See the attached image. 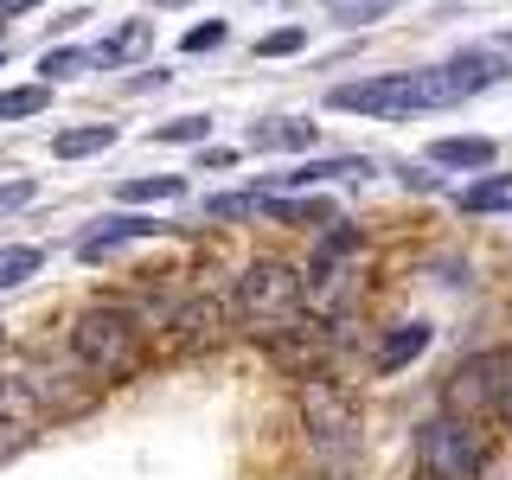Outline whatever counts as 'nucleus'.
Wrapping results in <instances>:
<instances>
[{"label": "nucleus", "instance_id": "f257e3e1", "mask_svg": "<svg viewBox=\"0 0 512 480\" xmlns=\"http://www.w3.org/2000/svg\"><path fill=\"white\" fill-rule=\"evenodd\" d=\"M333 109H346V116H416V109H448V103H468L461 84L448 77V64L436 71H384V77H359V84H340L327 90Z\"/></svg>", "mask_w": 512, "mask_h": 480}, {"label": "nucleus", "instance_id": "f03ea898", "mask_svg": "<svg viewBox=\"0 0 512 480\" xmlns=\"http://www.w3.org/2000/svg\"><path fill=\"white\" fill-rule=\"evenodd\" d=\"M71 352L90 365L96 378H128L141 365V327H135V314L128 308H84L77 314V327H71Z\"/></svg>", "mask_w": 512, "mask_h": 480}, {"label": "nucleus", "instance_id": "7ed1b4c3", "mask_svg": "<svg viewBox=\"0 0 512 480\" xmlns=\"http://www.w3.org/2000/svg\"><path fill=\"white\" fill-rule=\"evenodd\" d=\"M301 423H308V436L327 448V455H346V448H352V429H359V410H352V397L333 378L314 372L308 384H301Z\"/></svg>", "mask_w": 512, "mask_h": 480}, {"label": "nucleus", "instance_id": "20e7f679", "mask_svg": "<svg viewBox=\"0 0 512 480\" xmlns=\"http://www.w3.org/2000/svg\"><path fill=\"white\" fill-rule=\"evenodd\" d=\"M416 455H423L429 480H474L480 474V442L468 423H455V416H436V423H423V436H416Z\"/></svg>", "mask_w": 512, "mask_h": 480}, {"label": "nucleus", "instance_id": "39448f33", "mask_svg": "<svg viewBox=\"0 0 512 480\" xmlns=\"http://www.w3.org/2000/svg\"><path fill=\"white\" fill-rule=\"evenodd\" d=\"M500 372H506V352H480V359L455 365V378L442 384V410L455 416V423H468V416L493 410V404H500V391H506Z\"/></svg>", "mask_w": 512, "mask_h": 480}, {"label": "nucleus", "instance_id": "423d86ee", "mask_svg": "<svg viewBox=\"0 0 512 480\" xmlns=\"http://www.w3.org/2000/svg\"><path fill=\"white\" fill-rule=\"evenodd\" d=\"M237 308L250 320H288L301 308V276L288 263H250L237 282Z\"/></svg>", "mask_w": 512, "mask_h": 480}, {"label": "nucleus", "instance_id": "0eeeda50", "mask_svg": "<svg viewBox=\"0 0 512 480\" xmlns=\"http://www.w3.org/2000/svg\"><path fill=\"white\" fill-rule=\"evenodd\" d=\"M32 429H39V404H32L26 378H0V455H13Z\"/></svg>", "mask_w": 512, "mask_h": 480}, {"label": "nucleus", "instance_id": "6e6552de", "mask_svg": "<svg viewBox=\"0 0 512 480\" xmlns=\"http://www.w3.org/2000/svg\"><path fill=\"white\" fill-rule=\"evenodd\" d=\"M154 231H160L154 218H103L96 231L77 237V256H84V263H103V256H116L122 244H135V237H154Z\"/></svg>", "mask_w": 512, "mask_h": 480}, {"label": "nucleus", "instance_id": "1a4fd4ad", "mask_svg": "<svg viewBox=\"0 0 512 480\" xmlns=\"http://www.w3.org/2000/svg\"><path fill=\"white\" fill-rule=\"evenodd\" d=\"M372 160L359 154H333V160H301L295 173H282V186H320V180H365Z\"/></svg>", "mask_w": 512, "mask_h": 480}, {"label": "nucleus", "instance_id": "9d476101", "mask_svg": "<svg viewBox=\"0 0 512 480\" xmlns=\"http://www.w3.org/2000/svg\"><path fill=\"white\" fill-rule=\"evenodd\" d=\"M423 346H429V327H423V320H404V327H391V333L378 340V372H404V365H410Z\"/></svg>", "mask_w": 512, "mask_h": 480}, {"label": "nucleus", "instance_id": "9b49d317", "mask_svg": "<svg viewBox=\"0 0 512 480\" xmlns=\"http://www.w3.org/2000/svg\"><path fill=\"white\" fill-rule=\"evenodd\" d=\"M448 77L461 84V96H474V90H493L506 77V64L500 52H461V58H448Z\"/></svg>", "mask_w": 512, "mask_h": 480}, {"label": "nucleus", "instance_id": "f8f14e48", "mask_svg": "<svg viewBox=\"0 0 512 480\" xmlns=\"http://www.w3.org/2000/svg\"><path fill=\"white\" fill-rule=\"evenodd\" d=\"M429 160L436 167H493V141H480V135H442V141H429Z\"/></svg>", "mask_w": 512, "mask_h": 480}, {"label": "nucleus", "instance_id": "ddd939ff", "mask_svg": "<svg viewBox=\"0 0 512 480\" xmlns=\"http://www.w3.org/2000/svg\"><path fill=\"white\" fill-rule=\"evenodd\" d=\"M109 141H116V122H84V128H58L52 154L58 160H84V154H103Z\"/></svg>", "mask_w": 512, "mask_h": 480}, {"label": "nucleus", "instance_id": "4468645a", "mask_svg": "<svg viewBox=\"0 0 512 480\" xmlns=\"http://www.w3.org/2000/svg\"><path fill=\"white\" fill-rule=\"evenodd\" d=\"M148 45H154V26L148 20H122L103 39V64H135V58H148Z\"/></svg>", "mask_w": 512, "mask_h": 480}, {"label": "nucleus", "instance_id": "2eb2a0df", "mask_svg": "<svg viewBox=\"0 0 512 480\" xmlns=\"http://www.w3.org/2000/svg\"><path fill=\"white\" fill-rule=\"evenodd\" d=\"M314 141H320V128L314 122H295V116H288V122H256L250 128V148H314Z\"/></svg>", "mask_w": 512, "mask_h": 480}, {"label": "nucleus", "instance_id": "dca6fc26", "mask_svg": "<svg viewBox=\"0 0 512 480\" xmlns=\"http://www.w3.org/2000/svg\"><path fill=\"white\" fill-rule=\"evenodd\" d=\"M205 218L231 224V218H269V192H212L205 199Z\"/></svg>", "mask_w": 512, "mask_h": 480}, {"label": "nucleus", "instance_id": "f3484780", "mask_svg": "<svg viewBox=\"0 0 512 480\" xmlns=\"http://www.w3.org/2000/svg\"><path fill=\"white\" fill-rule=\"evenodd\" d=\"M90 64H103V52H77V45H58V52L39 58V84H71V77H84Z\"/></svg>", "mask_w": 512, "mask_h": 480}, {"label": "nucleus", "instance_id": "a211bd4d", "mask_svg": "<svg viewBox=\"0 0 512 480\" xmlns=\"http://www.w3.org/2000/svg\"><path fill=\"white\" fill-rule=\"evenodd\" d=\"M269 218H282V224H320V231L340 224V212H333L327 199H276V192H269Z\"/></svg>", "mask_w": 512, "mask_h": 480}, {"label": "nucleus", "instance_id": "6ab92c4d", "mask_svg": "<svg viewBox=\"0 0 512 480\" xmlns=\"http://www.w3.org/2000/svg\"><path fill=\"white\" fill-rule=\"evenodd\" d=\"M45 103H52V84H13V90H0V122H13V116H39Z\"/></svg>", "mask_w": 512, "mask_h": 480}, {"label": "nucleus", "instance_id": "aec40b11", "mask_svg": "<svg viewBox=\"0 0 512 480\" xmlns=\"http://www.w3.org/2000/svg\"><path fill=\"white\" fill-rule=\"evenodd\" d=\"M128 205H148V199H186V180L180 173H148V180H128L122 186Z\"/></svg>", "mask_w": 512, "mask_h": 480}, {"label": "nucleus", "instance_id": "412c9836", "mask_svg": "<svg viewBox=\"0 0 512 480\" xmlns=\"http://www.w3.org/2000/svg\"><path fill=\"white\" fill-rule=\"evenodd\" d=\"M512 205V180H480L461 192V212H506Z\"/></svg>", "mask_w": 512, "mask_h": 480}, {"label": "nucleus", "instance_id": "4be33fe9", "mask_svg": "<svg viewBox=\"0 0 512 480\" xmlns=\"http://www.w3.org/2000/svg\"><path fill=\"white\" fill-rule=\"evenodd\" d=\"M39 263H45V256L32 250V244H7V250H0V288H20Z\"/></svg>", "mask_w": 512, "mask_h": 480}, {"label": "nucleus", "instance_id": "5701e85b", "mask_svg": "<svg viewBox=\"0 0 512 480\" xmlns=\"http://www.w3.org/2000/svg\"><path fill=\"white\" fill-rule=\"evenodd\" d=\"M320 7H333L346 26H365V20H378V13H391L397 0H320Z\"/></svg>", "mask_w": 512, "mask_h": 480}, {"label": "nucleus", "instance_id": "b1692460", "mask_svg": "<svg viewBox=\"0 0 512 480\" xmlns=\"http://www.w3.org/2000/svg\"><path fill=\"white\" fill-rule=\"evenodd\" d=\"M212 320H224L218 301H186V308L173 314V327H180V333H212Z\"/></svg>", "mask_w": 512, "mask_h": 480}, {"label": "nucleus", "instance_id": "393cba45", "mask_svg": "<svg viewBox=\"0 0 512 480\" xmlns=\"http://www.w3.org/2000/svg\"><path fill=\"white\" fill-rule=\"evenodd\" d=\"M301 45H308V32H301V26H282V32H263V39H256V52H263V58H295Z\"/></svg>", "mask_w": 512, "mask_h": 480}, {"label": "nucleus", "instance_id": "a878e982", "mask_svg": "<svg viewBox=\"0 0 512 480\" xmlns=\"http://www.w3.org/2000/svg\"><path fill=\"white\" fill-rule=\"evenodd\" d=\"M205 128H212L205 116H180V122H160L154 141H160V148H167V141H205Z\"/></svg>", "mask_w": 512, "mask_h": 480}, {"label": "nucleus", "instance_id": "bb28decb", "mask_svg": "<svg viewBox=\"0 0 512 480\" xmlns=\"http://www.w3.org/2000/svg\"><path fill=\"white\" fill-rule=\"evenodd\" d=\"M212 45H224V20H205V26H192L186 39H180V52H212Z\"/></svg>", "mask_w": 512, "mask_h": 480}, {"label": "nucleus", "instance_id": "cd10ccee", "mask_svg": "<svg viewBox=\"0 0 512 480\" xmlns=\"http://www.w3.org/2000/svg\"><path fill=\"white\" fill-rule=\"evenodd\" d=\"M32 192H39L32 180H7V186H0V212H20V205H32Z\"/></svg>", "mask_w": 512, "mask_h": 480}, {"label": "nucleus", "instance_id": "c85d7f7f", "mask_svg": "<svg viewBox=\"0 0 512 480\" xmlns=\"http://www.w3.org/2000/svg\"><path fill=\"white\" fill-rule=\"evenodd\" d=\"M199 167H205V173H212V167H237V148H205Z\"/></svg>", "mask_w": 512, "mask_h": 480}, {"label": "nucleus", "instance_id": "c756f323", "mask_svg": "<svg viewBox=\"0 0 512 480\" xmlns=\"http://www.w3.org/2000/svg\"><path fill=\"white\" fill-rule=\"evenodd\" d=\"M39 7V0H0V20H7V13H32Z\"/></svg>", "mask_w": 512, "mask_h": 480}, {"label": "nucleus", "instance_id": "7c9ffc66", "mask_svg": "<svg viewBox=\"0 0 512 480\" xmlns=\"http://www.w3.org/2000/svg\"><path fill=\"white\" fill-rule=\"evenodd\" d=\"M500 416H506V429H512V378H506V391H500Z\"/></svg>", "mask_w": 512, "mask_h": 480}, {"label": "nucleus", "instance_id": "2f4dec72", "mask_svg": "<svg viewBox=\"0 0 512 480\" xmlns=\"http://www.w3.org/2000/svg\"><path fill=\"white\" fill-rule=\"evenodd\" d=\"M167 7H186V0H167Z\"/></svg>", "mask_w": 512, "mask_h": 480}, {"label": "nucleus", "instance_id": "473e14b6", "mask_svg": "<svg viewBox=\"0 0 512 480\" xmlns=\"http://www.w3.org/2000/svg\"><path fill=\"white\" fill-rule=\"evenodd\" d=\"M506 45H512V39H506Z\"/></svg>", "mask_w": 512, "mask_h": 480}]
</instances>
